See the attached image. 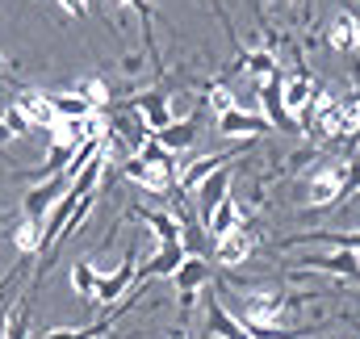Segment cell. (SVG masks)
I'll return each mask as SVG.
<instances>
[{
  "mask_svg": "<svg viewBox=\"0 0 360 339\" xmlns=\"http://www.w3.org/2000/svg\"><path fill=\"white\" fill-rule=\"evenodd\" d=\"M289 314V298H281L276 289H248L239 302V323L252 331V339L260 331H276Z\"/></svg>",
  "mask_w": 360,
  "mask_h": 339,
  "instance_id": "cell-1",
  "label": "cell"
},
{
  "mask_svg": "<svg viewBox=\"0 0 360 339\" xmlns=\"http://www.w3.org/2000/svg\"><path fill=\"white\" fill-rule=\"evenodd\" d=\"M139 276V248L130 243L126 255H122V264L113 268V272H101V285H96V293H92V302L96 306H109V302H117L126 289H130V281Z\"/></svg>",
  "mask_w": 360,
  "mask_h": 339,
  "instance_id": "cell-2",
  "label": "cell"
},
{
  "mask_svg": "<svg viewBox=\"0 0 360 339\" xmlns=\"http://www.w3.org/2000/svg\"><path fill=\"white\" fill-rule=\"evenodd\" d=\"M68 188H72V176H68V172H55V176H46L42 184H34V188L25 193V201H21V205H25V218H42V222H46L51 205H55Z\"/></svg>",
  "mask_w": 360,
  "mask_h": 339,
  "instance_id": "cell-3",
  "label": "cell"
},
{
  "mask_svg": "<svg viewBox=\"0 0 360 339\" xmlns=\"http://www.w3.org/2000/svg\"><path fill=\"white\" fill-rule=\"evenodd\" d=\"M344 164H327V168L314 172V180H310V188H306V201L314 205V210H331L335 201H344Z\"/></svg>",
  "mask_w": 360,
  "mask_h": 339,
  "instance_id": "cell-4",
  "label": "cell"
},
{
  "mask_svg": "<svg viewBox=\"0 0 360 339\" xmlns=\"http://www.w3.org/2000/svg\"><path fill=\"white\" fill-rule=\"evenodd\" d=\"M272 126L256 113V109H243V105H235L231 113H222L218 117V134L222 139H264Z\"/></svg>",
  "mask_w": 360,
  "mask_h": 339,
  "instance_id": "cell-5",
  "label": "cell"
},
{
  "mask_svg": "<svg viewBox=\"0 0 360 339\" xmlns=\"http://www.w3.org/2000/svg\"><path fill=\"white\" fill-rule=\"evenodd\" d=\"M231 184H235V172H231V164L226 168H218L210 180H201L197 188H193V197H197V214H201V222H210V214L231 197Z\"/></svg>",
  "mask_w": 360,
  "mask_h": 339,
  "instance_id": "cell-6",
  "label": "cell"
},
{
  "mask_svg": "<svg viewBox=\"0 0 360 339\" xmlns=\"http://www.w3.org/2000/svg\"><path fill=\"white\" fill-rule=\"evenodd\" d=\"M314 92H319V80H314L306 68H297L293 76H285V80H281V101H285V113L297 122V117L306 113V105L314 101Z\"/></svg>",
  "mask_w": 360,
  "mask_h": 339,
  "instance_id": "cell-7",
  "label": "cell"
},
{
  "mask_svg": "<svg viewBox=\"0 0 360 339\" xmlns=\"http://www.w3.org/2000/svg\"><path fill=\"white\" fill-rule=\"evenodd\" d=\"M130 109L143 117V126H147L151 134H160L164 126H172V122H176V113H172V101H168L164 92H139V96L130 101Z\"/></svg>",
  "mask_w": 360,
  "mask_h": 339,
  "instance_id": "cell-8",
  "label": "cell"
},
{
  "mask_svg": "<svg viewBox=\"0 0 360 339\" xmlns=\"http://www.w3.org/2000/svg\"><path fill=\"white\" fill-rule=\"evenodd\" d=\"M327 46H331L335 55H352L360 46V17L352 8H340V13L331 17V25H327Z\"/></svg>",
  "mask_w": 360,
  "mask_h": 339,
  "instance_id": "cell-9",
  "label": "cell"
},
{
  "mask_svg": "<svg viewBox=\"0 0 360 339\" xmlns=\"http://www.w3.org/2000/svg\"><path fill=\"white\" fill-rule=\"evenodd\" d=\"M126 180L143 184L147 193H168L176 184V168L172 164H143V160H130L126 164Z\"/></svg>",
  "mask_w": 360,
  "mask_h": 339,
  "instance_id": "cell-10",
  "label": "cell"
},
{
  "mask_svg": "<svg viewBox=\"0 0 360 339\" xmlns=\"http://www.w3.org/2000/svg\"><path fill=\"white\" fill-rule=\"evenodd\" d=\"M252 252H256V239H252V231H248V226H235L231 235L214 239V260H218L222 268H235V264H243Z\"/></svg>",
  "mask_w": 360,
  "mask_h": 339,
  "instance_id": "cell-11",
  "label": "cell"
},
{
  "mask_svg": "<svg viewBox=\"0 0 360 339\" xmlns=\"http://www.w3.org/2000/svg\"><path fill=\"white\" fill-rule=\"evenodd\" d=\"M323 139H360V96H340L331 122L323 126Z\"/></svg>",
  "mask_w": 360,
  "mask_h": 339,
  "instance_id": "cell-12",
  "label": "cell"
},
{
  "mask_svg": "<svg viewBox=\"0 0 360 339\" xmlns=\"http://www.w3.org/2000/svg\"><path fill=\"white\" fill-rule=\"evenodd\" d=\"M13 105L25 113V122H30L34 130H55V122H59V117H55V105H51V96H46V92H38V88H25V92H21Z\"/></svg>",
  "mask_w": 360,
  "mask_h": 339,
  "instance_id": "cell-13",
  "label": "cell"
},
{
  "mask_svg": "<svg viewBox=\"0 0 360 339\" xmlns=\"http://www.w3.org/2000/svg\"><path fill=\"white\" fill-rule=\"evenodd\" d=\"M143 226L151 231V239L164 248V243H184V218L168 214V210H139Z\"/></svg>",
  "mask_w": 360,
  "mask_h": 339,
  "instance_id": "cell-14",
  "label": "cell"
},
{
  "mask_svg": "<svg viewBox=\"0 0 360 339\" xmlns=\"http://www.w3.org/2000/svg\"><path fill=\"white\" fill-rule=\"evenodd\" d=\"M297 268H314V272H327V276H344V281H352L360 276V264L352 252H327V255H306Z\"/></svg>",
  "mask_w": 360,
  "mask_h": 339,
  "instance_id": "cell-15",
  "label": "cell"
},
{
  "mask_svg": "<svg viewBox=\"0 0 360 339\" xmlns=\"http://www.w3.org/2000/svg\"><path fill=\"white\" fill-rule=\"evenodd\" d=\"M180 260H184V243H164V248H155L151 260H143V264H139V281L172 276V272L180 268Z\"/></svg>",
  "mask_w": 360,
  "mask_h": 339,
  "instance_id": "cell-16",
  "label": "cell"
},
{
  "mask_svg": "<svg viewBox=\"0 0 360 339\" xmlns=\"http://www.w3.org/2000/svg\"><path fill=\"white\" fill-rule=\"evenodd\" d=\"M155 139H160V147H164L168 155L188 151V147L197 143V117H176V122H172V126H164Z\"/></svg>",
  "mask_w": 360,
  "mask_h": 339,
  "instance_id": "cell-17",
  "label": "cell"
},
{
  "mask_svg": "<svg viewBox=\"0 0 360 339\" xmlns=\"http://www.w3.org/2000/svg\"><path fill=\"white\" fill-rule=\"evenodd\" d=\"M260 109H264V122L276 126V130H289L293 126V117L285 113V101H281V76H272L260 84Z\"/></svg>",
  "mask_w": 360,
  "mask_h": 339,
  "instance_id": "cell-18",
  "label": "cell"
},
{
  "mask_svg": "<svg viewBox=\"0 0 360 339\" xmlns=\"http://www.w3.org/2000/svg\"><path fill=\"white\" fill-rule=\"evenodd\" d=\"M231 164V155H201V160H193L188 168H180L176 172V184H180V193H193L201 180H210L218 168H226Z\"/></svg>",
  "mask_w": 360,
  "mask_h": 339,
  "instance_id": "cell-19",
  "label": "cell"
},
{
  "mask_svg": "<svg viewBox=\"0 0 360 339\" xmlns=\"http://www.w3.org/2000/svg\"><path fill=\"white\" fill-rule=\"evenodd\" d=\"M205 323H210V335L214 339H252V331L222 306V302H210V314H205Z\"/></svg>",
  "mask_w": 360,
  "mask_h": 339,
  "instance_id": "cell-20",
  "label": "cell"
},
{
  "mask_svg": "<svg viewBox=\"0 0 360 339\" xmlns=\"http://www.w3.org/2000/svg\"><path fill=\"white\" fill-rule=\"evenodd\" d=\"M172 281H176V293H197V289L210 281V264H205L201 255H184L180 268L172 272Z\"/></svg>",
  "mask_w": 360,
  "mask_h": 339,
  "instance_id": "cell-21",
  "label": "cell"
},
{
  "mask_svg": "<svg viewBox=\"0 0 360 339\" xmlns=\"http://www.w3.org/2000/svg\"><path fill=\"white\" fill-rule=\"evenodd\" d=\"M289 243H327L335 252H352L360 255V231H310V235H297Z\"/></svg>",
  "mask_w": 360,
  "mask_h": 339,
  "instance_id": "cell-22",
  "label": "cell"
},
{
  "mask_svg": "<svg viewBox=\"0 0 360 339\" xmlns=\"http://www.w3.org/2000/svg\"><path fill=\"white\" fill-rule=\"evenodd\" d=\"M235 226H243V214H239V201H235V197H226V201L210 214L205 231H210V239H222V235H231Z\"/></svg>",
  "mask_w": 360,
  "mask_h": 339,
  "instance_id": "cell-23",
  "label": "cell"
},
{
  "mask_svg": "<svg viewBox=\"0 0 360 339\" xmlns=\"http://www.w3.org/2000/svg\"><path fill=\"white\" fill-rule=\"evenodd\" d=\"M51 105H55V117H59V122H80V117H92V113H96L80 92H55Z\"/></svg>",
  "mask_w": 360,
  "mask_h": 339,
  "instance_id": "cell-24",
  "label": "cell"
},
{
  "mask_svg": "<svg viewBox=\"0 0 360 339\" xmlns=\"http://www.w3.org/2000/svg\"><path fill=\"white\" fill-rule=\"evenodd\" d=\"M239 68H248V76L256 80V84H264V80H272V76H281L276 72V55L272 51H243V59H239Z\"/></svg>",
  "mask_w": 360,
  "mask_h": 339,
  "instance_id": "cell-25",
  "label": "cell"
},
{
  "mask_svg": "<svg viewBox=\"0 0 360 339\" xmlns=\"http://www.w3.org/2000/svg\"><path fill=\"white\" fill-rule=\"evenodd\" d=\"M13 248L17 252H42V218H25L21 214V222L13 226Z\"/></svg>",
  "mask_w": 360,
  "mask_h": 339,
  "instance_id": "cell-26",
  "label": "cell"
},
{
  "mask_svg": "<svg viewBox=\"0 0 360 339\" xmlns=\"http://www.w3.org/2000/svg\"><path fill=\"white\" fill-rule=\"evenodd\" d=\"M96 285H101L96 264H89V260H76V264H72V289H76L80 298H92V293H96Z\"/></svg>",
  "mask_w": 360,
  "mask_h": 339,
  "instance_id": "cell-27",
  "label": "cell"
},
{
  "mask_svg": "<svg viewBox=\"0 0 360 339\" xmlns=\"http://www.w3.org/2000/svg\"><path fill=\"white\" fill-rule=\"evenodd\" d=\"M101 331H109V319H101L92 327H51L42 339H96Z\"/></svg>",
  "mask_w": 360,
  "mask_h": 339,
  "instance_id": "cell-28",
  "label": "cell"
},
{
  "mask_svg": "<svg viewBox=\"0 0 360 339\" xmlns=\"http://www.w3.org/2000/svg\"><path fill=\"white\" fill-rule=\"evenodd\" d=\"M205 105H210V109L222 117V113H231L239 101H235V92H231L226 84H210V88H205Z\"/></svg>",
  "mask_w": 360,
  "mask_h": 339,
  "instance_id": "cell-29",
  "label": "cell"
},
{
  "mask_svg": "<svg viewBox=\"0 0 360 339\" xmlns=\"http://www.w3.org/2000/svg\"><path fill=\"white\" fill-rule=\"evenodd\" d=\"M0 126L8 130V139H25V134L34 130V126L25 122V113H21L17 105H4V113H0Z\"/></svg>",
  "mask_w": 360,
  "mask_h": 339,
  "instance_id": "cell-30",
  "label": "cell"
},
{
  "mask_svg": "<svg viewBox=\"0 0 360 339\" xmlns=\"http://www.w3.org/2000/svg\"><path fill=\"white\" fill-rule=\"evenodd\" d=\"M113 4L139 17V25H143V34H147V51H151V4H147V0H113Z\"/></svg>",
  "mask_w": 360,
  "mask_h": 339,
  "instance_id": "cell-31",
  "label": "cell"
},
{
  "mask_svg": "<svg viewBox=\"0 0 360 339\" xmlns=\"http://www.w3.org/2000/svg\"><path fill=\"white\" fill-rule=\"evenodd\" d=\"M76 92H80V96L89 101V105L96 109V113H101V109L109 105V88H105V80H84V84L76 88Z\"/></svg>",
  "mask_w": 360,
  "mask_h": 339,
  "instance_id": "cell-32",
  "label": "cell"
},
{
  "mask_svg": "<svg viewBox=\"0 0 360 339\" xmlns=\"http://www.w3.org/2000/svg\"><path fill=\"white\" fill-rule=\"evenodd\" d=\"M314 147H319V143H314V139H310V143H306V147H297V151H293V155H289V160H285V168H289V172L306 168V164H310V160H314Z\"/></svg>",
  "mask_w": 360,
  "mask_h": 339,
  "instance_id": "cell-33",
  "label": "cell"
},
{
  "mask_svg": "<svg viewBox=\"0 0 360 339\" xmlns=\"http://www.w3.org/2000/svg\"><path fill=\"white\" fill-rule=\"evenodd\" d=\"M356 193H360V160H352L348 172H344V197H356Z\"/></svg>",
  "mask_w": 360,
  "mask_h": 339,
  "instance_id": "cell-34",
  "label": "cell"
},
{
  "mask_svg": "<svg viewBox=\"0 0 360 339\" xmlns=\"http://www.w3.org/2000/svg\"><path fill=\"white\" fill-rule=\"evenodd\" d=\"M25 331H30V310H21V314H17V323H13V331H8L4 339H25Z\"/></svg>",
  "mask_w": 360,
  "mask_h": 339,
  "instance_id": "cell-35",
  "label": "cell"
},
{
  "mask_svg": "<svg viewBox=\"0 0 360 339\" xmlns=\"http://www.w3.org/2000/svg\"><path fill=\"white\" fill-rule=\"evenodd\" d=\"M68 8V17H89V0H59Z\"/></svg>",
  "mask_w": 360,
  "mask_h": 339,
  "instance_id": "cell-36",
  "label": "cell"
},
{
  "mask_svg": "<svg viewBox=\"0 0 360 339\" xmlns=\"http://www.w3.org/2000/svg\"><path fill=\"white\" fill-rule=\"evenodd\" d=\"M139 68H143V55H122V72L126 76H139Z\"/></svg>",
  "mask_w": 360,
  "mask_h": 339,
  "instance_id": "cell-37",
  "label": "cell"
},
{
  "mask_svg": "<svg viewBox=\"0 0 360 339\" xmlns=\"http://www.w3.org/2000/svg\"><path fill=\"white\" fill-rule=\"evenodd\" d=\"M8 335V310H4V306H0V339Z\"/></svg>",
  "mask_w": 360,
  "mask_h": 339,
  "instance_id": "cell-38",
  "label": "cell"
},
{
  "mask_svg": "<svg viewBox=\"0 0 360 339\" xmlns=\"http://www.w3.org/2000/svg\"><path fill=\"white\" fill-rule=\"evenodd\" d=\"M168 339H193V331H188V327H180V331H172Z\"/></svg>",
  "mask_w": 360,
  "mask_h": 339,
  "instance_id": "cell-39",
  "label": "cell"
},
{
  "mask_svg": "<svg viewBox=\"0 0 360 339\" xmlns=\"http://www.w3.org/2000/svg\"><path fill=\"white\" fill-rule=\"evenodd\" d=\"M4 68H8V59H4V55H0V76H4Z\"/></svg>",
  "mask_w": 360,
  "mask_h": 339,
  "instance_id": "cell-40",
  "label": "cell"
},
{
  "mask_svg": "<svg viewBox=\"0 0 360 339\" xmlns=\"http://www.w3.org/2000/svg\"><path fill=\"white\" fill-rule=\"evenodd\" d=\"M281 4H289V8H293V4H302V0H281Z\"/></svg>",
  "mask_w": 360,
  "mask_h": 339,
  "instance_id": "cell-41",
  "label": "cell"
},
{
  "mask_svg": "<svg viewBox=\"0 0 360 339\" xmlns=\"http://www.w3.org/2000/svg\"><path fill=\"white\" fill-rule=\"evenodd\" d=\"M335 339H348V335H335Z\"/></svg>",
  "mask_w": 360,
  "mask_h": 339,
  "instance_id": "cell-42",
  "label": "cell"
}]
</instances>
